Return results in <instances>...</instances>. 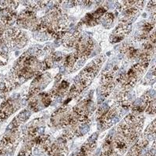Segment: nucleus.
Segmentation results:
<instances>
[{"label": "nucleus", "mask_w": 156, "mask_h": 156, "mask_svg": "<svg viewBox=\"0 0 156 156\" xmlns=\"http://www.w3.org/2000/svg\"><path fill=\"white\" fill-rule=\"evenodd\" d=\"M43 49H29L22 54L13 64L8 76L3 80L0 92H9L38 73L44 72L43 61L38 55H42Z\"/></svg>", "instance_id": "1"}, {"label": "nucleus", "mask_w": 156, "mask_h": 156, "mask_svg": "<svg viewBox=\"0 0 156 156\" xmlns=\"http://www.w3.org/2000/svg\"><path fill=\"white\" fill-rule=\"evenodd\" d=\"M69 17L61 8L59 2H55L42 18L40 19V25L37 31L53 38H61L68 30Z\"/></svg>", "instance_id": "2"}, {"label": "nucleus", "mask_w": 156, "mask_h": 156, "mask_svg": "<svg viewBox=\"0 0 156 156\" xmlns=\"http://www.w3.org/2000/svg\"><path fill=\"white\" fill-rule=\"evenodd\" d=\"M105 60V55H98L80 71L68 92L70 98H75L80 96L90 86L92 80L99 73Z\"/></svg>", "instance_id": "3"}, {"label": "nucleus", "mask_w": 156, "mask_h": 156, "mask_svg": "<svg viewBox=\"0 0 156 156\" xmlns=\"http://www.w3.org/2000/svg\"><path fill=\"white\" fill-rule=\"evenodd\" d=\"M0 41L9 50L20 49L28 43V36L21 29L9 27L0 33Z\"/></svg>", "instance_id": "4"}, {"label": "nucleus", "mask_w": 156, "mask_h": 156, "mask_svg": "<svg viewBox=\"0 0 156 156\" xmlns=\"http://www.w3.org/2000/svg\"><path fill=\"white\" fill-rule=\"evenodd\" d=\"M149 66V62L139 61L133 65L130 69L124 74L120 75L119 83L120 90L128 91L134 87L136 83L141 80Z\"/></svg>", "instance_id": "5"}, {"label": "nucleus", "mask_w": 156, "mask_h": 156, "mask_svg": "<svg viewBox=\"0 0 156 156\" xmlns=\"http://www.w3.org/2000/svg\"><path fill=\"white\" fill-rule=\"evenodd\" d=\"M144 1H122L116 2L117 10L120 12V22L132 23L144 7Z\"/></svg>", "instance_id": "6"}, {"label": "nucleus", "mask_w": 156, "mask_h": 156, "mask_svg": "<svg viewBox=\"0 0 156 156\" xmlns=\"http://www.w3.org/2000/svg\"><path fill=\"white\" fill-rule=\"evenodd\" d=\"M119 76L120 75L119 73V67L117 66L103 72L101 76L99 87L100 93L102 97L107 98L108 96L111 95L115 87L118 85Z\"/></svg>", "instance_id": "7"}, {"label": "nucleus", "mask_w": 156, "mask_h": 156, "mask_svg": "<svg viewBox=\"0 0 156 156\" xmlns=\"http://www.w3.org/2000/svg\"><path fill=\"white\" fill-rule=\"evenodd\" d=\"M20 2L15 1H0V23L5 27H12L16 21V9Z\"/></svg>", "instance_id": "8"}, {"label": "nucleus", "mask_w": 156, "mask_h": 156, "mask_svg": "<svg viewBox=\"0 0 156 156\" xmlns=\"http://www.w3.org/2000/svg\"><path fill=\"white\" fill-rule=\"evenodd\" d=\"M94 44L92 38L87 36H82L74 48L73 53L76 57L79 66H82L88 57L92 53Z\"/></svg>", "instance_id": "9"}, {"label": "nucleus", "mask_w": 156, "mask_h": 156, "mask_svg": "<svg viewBox=\"0 0 156 156\" xmlns=\"http://www.w3.org/2000/svg\"><path fill=\"white\" fill-rule=\"evenodd\" d=\"M16 23L20 28L37 31L40 25V19L34 11L26 9L20 12Z\"/></svg>", "instance_id": "10"}, {"label": "nucleus", "mask_w": 156, "mask_h": 156, "mask_svg": "<svg viewBox=\"0 0 156 156\" xmlns=\"http://www.w3.org/2000/svg\"><path fill=\"white\" fill-rule=\"evenodd\" d=\"M20 138V131L18 128L6 129L5 135L0 141V154L11 156L13 153V146H16Z\"/></svg>", "instance_id": "11"}, {"label": "nucleus", "mask_w": 156, "mask_h": 156, "mask_svg": "<svg viewBox=\"0 0 156 156\" xmlns=\"http://www.w3.org/2000/svg\"><path fill=\"white\" fill-rule=\"evenodd\" d=\"M53 99L50 92L38 93L28 97L29 108L33 112H39L40 110L49 106Z\"/></svg>", "instance_id": "12"}, {"label": "nucleus", "mask_w": 156, "mask_h": 156, "mask_svg": "<svg viewBox=\"0 0 156 156\" xmlns=\"http://www.w3.org/2000/svg\"><path fill=\"white\" fill-rule=\"evenodd\" d=\"M20 107L19 98H9L0 105V122L5 121Z\"/></svg>", "instance_id": "13"}, {"label": "nucleus", "mask_w": 156, "mask_h": 156, "mask_svg": "<svg viewBox=\"0 0 156 156\" xmlns=\"http://www.w3.org/2000/svg\"><path fill=\"white\" fill-rule=\"evenodd\" d=\"M51 80V76L48 73L41 72V73L36 75L32 83H30L28 97L37 94L38 93H41L48 85V83H50Z\"/></svg>", "instance_id": "14"}, {"label": "nucleus", "mask_w": 156, "mask_h": 156, "mask_svg": "<svg viewBox=\"0 0 156 156\" xmlns=\"http://www.w3.org/2000/svg\"><path fill=\"white\" fill-rule=\"evenodd\" d=\"M71 108L62 106L58 108L50 118L51 124L57 128H66L69 121Z\"/></svg>", "instance_id": "15"}, {"label": "nucleus", "mask_w": 156, "mask_h": 156, "mask_svg": "<svg viewBox=\"0 0 156 156\" xmlns=\"http://www.w3.org/2000/svg\"><path fill=\"white\" fill-rule=\"evenodd\" d=\"M131 23L120 22L109 36V41L112 44L119 43L127 37L131 31Z\"/></svg>", "instance_id": "16"}, {"label": "nucleus", "mask_w": 156, "mask_h": 156, "mask_svg": "<svg viewBox=\"0 0 156 156\" xmlns=\"http://www.w3.org/2000/svg\"><path fill=\"white\" fill-rule=\"evenodd\" d=\"M106 11L107 9H105L104 6L98 8L96 10L86 14L85 16L80 20L79 25L81 24V26H86V27H93L98 25L100 23L101 17L106 12Z\"/></svg>", "instance_id": "17"}, {"label": "nucleus", "mask_w": 156, "mask_h": 156, "mask_svg": "<svg viewBox=\"0 0 156 156\" xmlns=\"http://www.w3.org/2000/svg\"><path fill=\"white\" fill-rule=\"evenodd\" d=\"M136 43L133 39L131 41H126L121 45L120 52L127 60L133 61L134 59H139L140 48L135 45Z\"/></svg>", "instance_id": "18"}, {"label": "nucleus", "mask_w": 156, "mask_h": 156, "mask_svg": "<svg viewBox=\"0 0 156 156\" xmlns=\"http://www.w3.org/2000/svg\"><path fill=\"white\" fill-rule=\"evenodd\" d=\"M141 106H138V108L142 112H146L148 114L154 115L155 113V98L154 95L151 94L150 91L146 92L141 97Z\"/></svg>", "instance_id": "19"}, {"label": "nucleus", "mask_w": 156, "mask_h": 156, "mask_svg": "<svg viewBox=\"0 0 156 156\" xmlns=\"http://www.w3.org/2000/svg\"><path fill=\"white\" fill-rule=\"evenodd\" d=\"M82 37L81 33L79 30H74L73 31H67L64 34V35L61 37L62 43L64 46L66 48H75L78 41H80V37Z\"/></svg>", "instance_id": "20"}, {"label": "nucleus", "mask_w": 156, "mask_h": 156, "mask_svg": "<svg viewBox=\"0 0 156 156\" xmlns=\"http://www.w3.org/2000/svg\"><path fill=\"white\" fill-rule=\"evenodd\" d=\"M69 90V82L67 80H62L59 81H56V85L50 90L49 92L53 97L55 98L64 96L68 94Z\"/></svg>", "instance_id": "21"}, {"label": "nucleus", "mask_w": 156, "mask_h": 156, "mask_svg": "<svg viewBox=\"0 0 156 156\" xmlns=\"http://www.w3.org/2000/svg\"><path fill=\"white\" fill-rule=\"evenodd\" d=\"M48 3L49 2H47V1H27V2H23V5H26V9H31L35 12V11L43 9Z\"/></svg>", "instance_id": "22"}, {"label": "nucleus", "mask_w": 156, "mask_h": 156, "mask_svg": "<svg viewBox=\"0 0 156 156\" xmlns=\"http://www.w3.org/2000/svg\"><path fill=\"white\" fill-rule=\"evenodd\" d=\"M9 51L6 47L0 41V66H4L9 59Z\"/></svg>", "instance_id": "23"}, {"label": "nucleus", "mask_w": 156, "mask_h": 156, "mask_svg": "<svg viewBox=\"0 0 156 156\" xmlns=\"http://www.w3.org/2000/svg\"><path fill=\"white\" fill-rule=\"evenodd\" d=\"M114 22V15L112 12H105V14L103 15L101 17V24L103 25V27H105V28L109 29L110 27H112V25Z\"/></svg>", "instance_id": "24"}, {"label": "nucleus", "mask_w": 156, "mask_h": 156, "mask_svg": "<svg viewBox=\"0 0 156 156\" xmlns=\"http://www.w3.org/2000/svg\"><path fill=\"white\" fill-rule=\"evenodd\" d=\"M155 136V120H153L151 124H149L144 131V137L147 140H154Z\"/></svg>", "instance_id": "25"}, {"label": "nucleus", "mask_w": 156, "mask_h": 156, "mask_svg": "<svg viewBox=\"0 0 156 156\" xmlns=\"http://www.w3.org/2000/svg\"><path fill=\"white\" fill-rule=\"evenodd\" d=\"M2 83H3V79H2V74L0 73V89H1V87H2Z\"/></svg>", "instance_id": "26"}]
</instances>
